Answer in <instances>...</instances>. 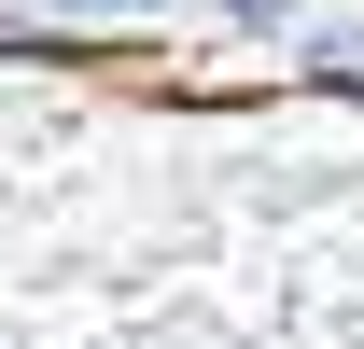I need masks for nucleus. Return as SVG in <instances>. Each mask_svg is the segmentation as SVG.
Masks as SVG:
<instances>
[{"label": "nucleus", "mask_w": 364, "mask_h": 349, "mask_svg": "<svg viewBox=\"0 0 364 349\" xmlns=\"http://www.w3.org/2000/svg\"><path fill=\"white\" fill-rule=\"evenodd\" d=\"M225 28H238V43H294V28H309V0H225Z\"/></svg>", "instance_id": "7ed1b4c3"}, {"label": "nucleus", "mask_w": 364, "mask_h": 349, "mask_svg": "<svg viewBox=\"0 0 364 349\" xmlns=\"http://www.w3.org/2000/svg\"><path fill=\"white\" fill-rule=\"evenodd\" d=\"M43 28H168L182 0H28Z\"/></svg>", "instance_id": "f03ea898"}, {"label": "nucleus", "mask_w": 364, "mask_h": 349, "mask_svg": "<svg viewBox=\"0 0 364 349\" xmlns=\"http://www.w3.org/2000/svg\"><path fill=\"white\" fill-rule=\"evenodd\" d=\"M294 84H336V98H364V14H309V28H294Z\"/></svg>", "instance_id": "f257e3e1"}]
</instances>
